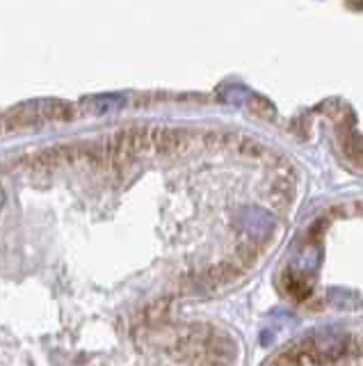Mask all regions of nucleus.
Here are the masks:
<instances>
[{
    "label": "nucleus",
    "instance_id": "7ed1b4c3",
    "mask_svg": "<svg viewBox=\"0 0 363 366\" xmlns=\"http://www.w3.org/2000/svg\"><path fill=\"white\" fill-rule=\"evenodd\" d=\"M87 108L96 112V114H108V112H115L123 106V99L121 97H115V94H98V97H92L87 99Z\"/></svg>",
    "mask_w": 363,
    "mask_h": 366
},
{
    "label": "nucleus",
    "instance_id": "f257e3e1",
    "mask_svg": "<svg viewBox=\"0 0 363 366\" xmlns=\"http://www.w3.org/2000/svg\"><path fill=\"white\" fill-rule=\"evenodd\" d=\"M302 245L332 252H363V211L359 202L338 204L309 224L297 240ZM302 305L317 309H363V266L324 282L304 297Z\"/></svg>",
    "mask_w": 363,
    "mask_h": 366
},
{
    "label": "nucleus",
    "instance_id": "20e7f679",
    "mask_svg": "<svg viewBox=\"0 0 363 366\" xmlns=\"http://www.w3.org/2000/svg\"><path fill=\"white\" fill-rule=\"evenodd\" d=\"M0 206H5V192H3V188H0Z\"/></svg>",
    "mask_w": 363,
    "mask_h": 366
},
{
    "label": "nucleus",
    "instance_id": "f03ea898",
    "mask_svg": "<svg viewBox=\"0 0 363 366\" xmlns=\"http://www.w3.org/2000/svg\"><path fill=\"white\" fill-rule=\"evenodd\" d=\"M265 366H363V325L327 327L297 339Z\"/></svg>",
    "mask_w": 363,
    "mask_h": 366
}]
</instances>
